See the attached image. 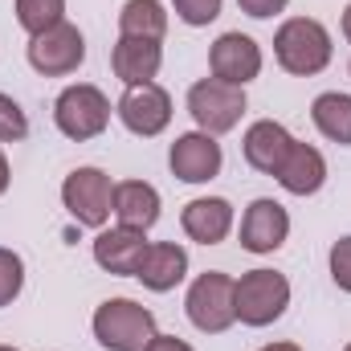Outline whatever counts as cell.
<instances>
[{"mask_svg": "<svg viewBox=\"0 0 351 351\" xmlns=\"http://www.w3.org/2000/svg\"><path fill=\"white\" fill-rule=\"evenodd\" d=\"M331 33L315 16H290L274 33V58L294 78H315L331 66Z\"/></svg>", "mask_w": 351, "mask_h": 351, "instance_id": "1", "label": "cell"}, {"mask_svg": "<svg viewBox=\"0 0 351 351\" xmlns=\"http://www.w3.org/2000/svg\"><path fill=\"white\" fill-rule=\"evenodd\" d=\"M90 327L106 351H143L156 339V315L135 298H106L94 311Z\"/></svg>", "mask_w": 351, "mask_h": 351, "instance_id": "2", "label": "cell"}, {"mask_svg": "<svg viewBox=\"0 0 351 351\" xmlns=\"http://www.w3.org/2000/svg\"><path fill=\"white\" fill-rule=\"evenodd\" d=\"M290 306V282L278 269H250L233 282V311L245 327H269Z\"/></svg>", "mask_w": 351, "mask_h": 351, "instance_id": "3", "label": "cell"}, {"mask_svg": "<svg viewBox=\"0 0 351 351\" xmlns=\"http://www.w3.org/2000/svg\"><path fill=\"white\" fill-rule=\"evenodd\" d=\"M233 282L229 274L221 269H208L200 274L188 294H184V311H188V323L200 331V335H225L233 323H237V311H233Z\"/></svg>", "mask_w": 351, "mask_h": 351, "instance_id": "4", "label": "cell"}, {"mask_svg": "<svg viewBox=\"0 0 351 351\" xmlns=\"http://www.w3.org/2000/svg\"><path fill=\"white\" fill-rule=\"evenodd\" d=\"M53 123L66 139L74 143H86V139H98L106 127H110V98L90 82H74L58 94L53 102Z\"/></svg>", "mask_w": 351, "mask_h": 351, "instance_id": "5", "label": "cell"}, {"mask_svg": "<svg viewBox=\"0 0 351 351\" xmlns=\"http://www.w3.org/2000/svg\"><path fill=\"white\" fill-rule=\"evenodd\" d=\"M188 114H192L196 131L229 135L245 114V90L217 82V78H200L188 86Z\"/></svg>", "mask_w": 351, "mask_h": 351, "instance_id": "6", "label": "cell"}, {"mask_svg": "<svg viewBox=\"0 0 351 351\" xmlns=\"http://www.w3.org/2000/svg\"><path fill=\"white\" fill-rule=\"evenodd\" d=\"M62 204L66 213L86 225V229H106L110 204H114V180L102 168H74L62 184Z\"/></svg>", "mask_w": 351, "mask_h": 351, "instance_id": "7", "label": "cell"}, {"mask_svg": "<svg viewBox=\"0 0 351 351\" xmlns=\"http://www.w3.org/2000/svg\"><path fill=\"white\" fill-rule=\"evenodd\" d=\"M25 53H29V66L41 78H66V74H74L86 62V37H82L78 25L62 21V25L29 37V49Z\"/></svg>", "mask_w": 351, "mask_h": 351, "instance_id": "8", "label": "cell"}, {"mask_svg": "<svg viewBox=\"0 0 351 351\" xmlns=\"http://www.w3.org/2000/svg\"><path fill=\"white\" fill-rule=\"evenodd\" d=\"M114 114L123 119V127L139 139H156L168 131L172 123V94L160 86V82H143V86H127Z\"/></svg>", "mask_w": 351, "mask_h": 351, "instance_id": "9", "label": "cell"}, {"mask_svg": "<svg viewBox=\"0 0 351 351\" xmlns=\"http://www.w3.org/2000/svg\"><path fill=\"white\" fill-rule=\"evenodd\" d=\"M168 168L184 184H208L225 168V152H221L217 135H208V131H184V135H176V143L168 147Z\"/></svg>", "mask_w": 351, "mask_h": 351, "instance_id": "10", "label": "cell"}, {"mask_svg": "<svg viewBox=\"0 0 351 351\" xmlns=\"http://www.w3.org/2000/svg\"><path fill=\"white\" fill-rule=\"evenodd\" d=\"M208 70H213L217 82L245 90L262 74V45L250 33H221L208 49Z\"/></svg>", "mask_w": 351, "mask_h": 351, "instance_id": "11", "label": "cell"}, {"mask_svg": "<svg viewBox=\"0 0 351 351\" xmlns=\"http://www.w3.org/2000/svg\"><path fill=\"white\" fill-rule=\"evenodd\" d=\"M286 237H290V213L274 196H258L241 217V250L245 254H274L286 245Z\"/></svg>", "mask_w": 351, "mask_h": 351, "instance_id": "12", "label": "cell"}, {"mask_svg": "<svg viewBox=\"0 0 351 351\" xmlns=\"http://www.w3.org/2000/svg\"><path fill=\"white\" fill-rule=\"evenodd\" d=\"M147 245L152 241L139 229H123V225L98 229V237H94V262H98V269H106L114 278H135V269L143 262Z\"/></svg>", "mask_w": 351, "mask_h": 351, "instance_id": "13", "label": "cell"}, {"mask_svg": "<svg viewBox=\"0 0 351 351\" xmlns=\"http://www.w3.org/2000/svg\"><path fill=\"white\" fill-rule=\"evenodd\" d=\"M290 147H294V135H290L282 123H274V119L250 123V131H245V139H241L245 164L262 176H278V168H282L286 156H290Z\"/></svg>", "mask_w": 351, "mask_h": 351, "instance_id": "14", "label": "cell"}, {"mask_svg": "<svg viewBox=\"0 0 351 351\" xmlns=\"http://www.w3.org/2000/svg\"><path fill=\"white\" fill-rule=\"evenodd\" d=\"M180 229L196 245H221L233 233V204L225 196H196L180 213Z\"/></svg>", "mask_w": 351, "mask_h": 351, "instance_id": "15", "label": "cell"}, {"mask_svg": "<svg viewBox=\"0 0 351 351\" xmlns=\"http://www.w3.org/2000/svg\"><path fill=\"white\" fill-rule=\"evenodd\" d=\"M110 66H114V78L123 86L156 82V74L164 66V45L147 41V37H119L114 49H110Z\"/></svg>", "mask_w": 351, "mask_h": 351, "instance_id": "16", "label": "cell"}, {"mask_svg": "<svg viewBox=\"0 0 351 351\" xmlns=\"http://www.w3.org/2000/svg\"><path fill=\"white\" fill-rule=\"evenodd\" d=\"M135 278L152 290V294H168L188 278V250L176 241H152L143 262L135 269Z\"/></svg>", "mask_w": 351, "mask_h": 351, "instance_id": "17", "label": "cell"}, {"mask_svg": "<svg viewBox=\"0 0 351 351\" xmlns=\"http://www.w3.org/2000/svg\"><path fill=\"white\" fill-rule=\"evenodd\" d=\"M110 213H114V221H119L123 229L147 233V229H156V221H160V192H156L147 180H123V184H114V204H110Z\"/></svg>", "mask_w": 351, "mask_h": 351, "instance_id": "18", "label": "cell"}, {"mask_svg": "<svg viewBox=\"0 0 351 351\" xmlns=\"http://www.w3.org/2000/svg\"><path fill=\"white\" fill-rule=\"evenodd\" d=\"M274 180H278L290 196H315V192L327 184V160H323V152H319V147H311V143H298V139H294V147H290L286 164L278 168Z\"/></svg>", "mask_w": 351, "mask_h": 351, "instance_id": "19", "label": "cell"}, {"mask_svg": "<svg viewBox=\"0 0 351 351\" xmlns=\"http://www.w3.org/2000/svg\"><path fill=\"white\" fill-rule=\"evenodd\" d=\"M311 123L319 127L323 139L339 143V147H351V94H339V90H327L311 102Z\"/></svg>", "mask_w": 351, "mask_h": 351, "instance_id": "20", "label": "cell"}, {"mask_svg": "<svg viewBox=\"0 0 351 351\" xmlns=\"http://www.w3.org/2000/svg\"><path fill=\"white\" fill-rule=\"evenodd\" d=\"M164 33H168V12L160 0H127L119 8V37L164 41Z\"/></svg>", "mask_w": 351, "mask_h": 351, "instance_id": "21", "label": "cell"}, {"mask_svg": "<svg viewBox=\"0 0 351 351\" xmlns=\"http://www.w3.org/2000/svg\"><path fill=\"white\" fill-rule=\"evenodd\" d=\"M62 21H66V0H16V25L29 37L53 29Z\"/></svg>", "mask_w": 351, "mask_h": 351, "instance_id": "22", "label": "cell"}, {"mask_svg": "<svg viewBox=\"0 0 351 351\" xmlns=\"http://www.w3.org/2000/svg\"><path fill=\"white\" fill-rule=\"evenodd\" d=\"M21 290H25V262L21 254L0 245V306H12Z\"/></svg>", "mask_w": 351, "mask_h": 351, "instance_id": "23", "label": "cell"}, {"mask_svg": "<svg viewBox=\"0 0 351 351\" xmlns=\"http://www.w3.org/2000/svg\"><path fill=\"white\" fill-rule=\"evenodd\" d=\"M25 135H29V119H25L21 102L0 90V143H21Z\"/></svg>", "mask_w": 351, "mask_h": 351, "instance_id": "24", "label": "cell"}, {"mask_svg": "<svg viewBox=\"0 0 351 351\" xmlns=\"http://www.w3.org/2000/svg\"><path fill=\"white\" fill-rule=\"evenodd\" d=\"M172 8L176 16L184 25H192V29H204V25H213L221 16V0H172Z\"/></svg>", "mask_w": 351, "mask_h": 351, "instance_id": "25", "label": "cell"}, {"mask_svg": "<svg viewBox=\"0 0 351 351\" xmlns=\"http://www.w3.org/2000/svg\"><path fill=\"white\" fill-rule=\"evenodd\" d=\"M331 282L343 294H351V237H339L331 245Z\"/></svg>", "mask_w": 351, "mask_h": 351, "instance_id": "26", "label": "cell"}, {"mask_svg": "<svg viewBox=\"0 0 351 351\" xmlns=\"http://www.w3.org/2000/svg\"><path fill=\"white\" fill-rule=\"evenodd\" d=\"M237 4H241V12H245V16H254V21H269V16L286 12V4H290V0H237Z\"/></svg>", "mask_w": 351, "mask_h": 351, "instance_id": "27", "label": "cell"}, {"mask_svg": "<svg viewBox=\"0 0 351 351\" xmlns=\"http://www.w3.org/2000/svg\"><path fill=\"white\" fill-rule=\"evenodd\" d=\"M143 351H196V348L184 343V339H176V335H160V331H156V339H152Z\"/></svg>", "mask_w": 351, "mask_h": 351, "instance_id": "28", "label": "cell"}, {"mask_svg": "<svg viewBox=\"0 0 351 351\" xmlns=\"http://www.w3.org/2000/svg\"><path fill=\"white\" fill-rule=\"evenodd\" d=\"M8 184H12V172H8V160H4V152H0V196L8 192Z\"/></svg>", "mask_w": 351, "mask_h": 351, "instance_id": "29", "label": "cell"}, {"mask_svg": "<svg viewBox=\"0 0 351 351\" xmlns=\"http://www.w3.org/2000/svg\"><path fill=\"white\" fill-rule=\"evenodd\" d=\"M258 351H302L298 343H265V348H258Z\"/></svg>", "mask_w": 351, "mask_h": 351, "instance_id": "30", "label": "cell"}, {"mask_svg": "<svg viewBox=\"0 0 351 351\" xmlns=\"http://www.w3.org/2000/svg\"><path fill=\"white\" fill-rule=\"evenodd\" d=\"M343 37L351 41V0H348V8H343Z\"/></svg>", "mask_w": 351, "mask_h": 351, "instance_id": "31", "label": "cell"}, {"mask_svg": "<svg viewBox=\"0 0 351 351\" xmlns=\"http://www.w3.org/2000/svg\"><path fill=\"white\" fill-rule=\"evenodd\" d=\"M0 351H21V348H12V343H0Z\"/></svg>", "mask_w": 351, "mask_h": 351, "instance_id": "32", "label": "cell"}, {"mask_svg": "<svg viewBox=\"0 0 351 351\" xmlns=\"http://www.w3.org/2000/svg\"><path fill=\"white\" fill-rule=\"evenodd\" d=\"M343 351H351V343H348V348H343Z\"/></svg>", "mask_w": 351, "mask_h": 351, "instance_id": "33", "label": "cell"}]
</instances>
